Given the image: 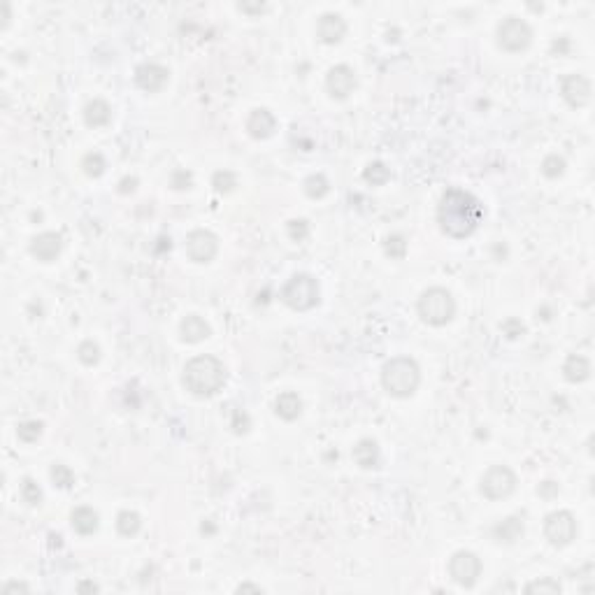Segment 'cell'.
<instances>
[{
  "label": "cell",
  "mask_w": 595,
  "mask_h": 595,
  "mask_svg": "<svg viewBox=\"0 0 595 595\" xmlns=\"http://www.w3.org/2000/svg\"><path fill=\"white\" fill-rule=\"evenodd\" d=\"M437 221L442 233L454 240L470 238L484 221V205L463 188H449L440 200Z\"/></svg>",
  "instance_id": "6da1fadb"
},
{
  "label": "cell",
  "mask_w": 595,
  "mask_h": 595,
  "mask_svg": "<svg viewBox=\"0 0 595 595\" xmlns=\"http://www.w3.org/2000/svg\"><path fill=\"white\" fill-rule=\"evenodd\" d=\"M181 384L186 386L198 398H210V395L219 393L226 384V368L217 356L203 354L196 356L184 365V375H181Z\"/></svg>",
  "instance_id": "7a4b0ae2"
},
{
  "label": "cell",
  "mask_w": 595,
  "mask_h": 595,
  "mask_svg": "<svg viewBox=\"0 0 595 595\" xmlns=\"http://www.w3.org/2000/svg\"><path fill=\"white\" fill-rule=\"evenodd\" d=\"M418 384H421V370H418L414 358L395 356L381 368V386L393 398H409L418 388Z\"/></svg>",
  "instance_id": "3957f363"
},
{
  "label": "cell",
  "mask_w": 595,
  "mask_h": 595,
  "mask_svg": "<svg viewBox=\"0 0 595 595\" xmlns=\"http://www.w3.org/2000/svg\"><path fill=\"white\" fill-rule=\"evenodd\" d=\"M416 312H418V316H421L423 324L440 328V326H447L454 319L456 300L447 288L433 286V288H426V291L421 293V298H418Z\"/></svg>",
  "instance_id": "277c9868"
},
{
  "label": "cell",
  "mask_w": 595,
  "mask_h": 595,
  "mask_svg": "<svg viewBox=\"0 0 595 595\" xmlns=\"http://www.w3.org/2000/svg\"><path fill=\"white\" fill-rule=\"evenodd\" d=\"M281 302L295 312H307L319 305V281L312 274H293L279 291Z\"/></svg>",
  "instance_id": "5b68a950"
},
{
  "label": "cell",
  "mask_w": 595,
  "mask_h": 595,
  "mask_svg": "<svg viewBox=\"0 0 595 595\" xmlns=\"http://www.w3.org/2000/svg\"><path fill=\"white\" fill-rule=\"evenodd\" d=\"M479 491L488 500H505L516 491V475L507 465H493L484 472Z\"/></svg>",
  "instance_id": "8992f818"
},
{
  "label": "cell",
  "mask_w": 595,
  "mask_h": 595,
  "mask_svg": "<svg viewBox=\"0 0 595 595\" xmlns=\"http://www.w3.org/2000/svg\"><path fill=\"white\" fill-rule=\"evenodd\" d=\"M532 42V28L528 21L518 17H507L498 26V44L505 51H523Z\"/></svg>",
  "instance_id": "52a82bcc"
},
{
  "label": "cell",
  "mask_w": 595,
  "mask_h": 595,
  "mask_svg": "<svg viewBox=\"0 0 595 595\" xmlns=\"http://www.w3.org/2000/svg\"><path fill=\"white\" fill-rule=\"evenodd\" d=\"M449 575L463 589H472L482 577V561L472 551H456L449 558Z\"/></svg>",
  "instance_id": "ba28073f"
},
{
  "label": "cell",
  "mask_w": 595,
  "mask_h": 595,
  "mask_svg": "<svg viewBox=\"0 0 595 595\" xmlns=\"http://www.w3.org/2000/svg\"><path fill=\"white\" fill-rule=\"evenodd\" d=\"M544 535L554 546H568L577 537V521L565 509L551 512L544 518Z\"/></svg>",
  "instance_id": "9c48e42d"
},
{
  "label": "cell",
  "mask_w": 595,
  "mask_h": 595,
  "mask_svg": "<svg viewBox=\"0 0 595 595\" xmlns=\"http://www.w3.org/2000/svg\"><path fill=\"white\" fill-rule=\"evenodd\" d=\"M219 251V238L212 231L198 228V231L188 233L186 238V256L193 263H210L215 261Z\"/></svg>",
  "instance_id": "30bf717a"
},
{
  "label": "cell",
  "mask_w": 595,
  "mask_h": 595,
  "mask_svg": "<svg viewBox=\"0 0 595 595\" xmlns=\"http://www.w3.org/2000/svg\"><path fill=\"white\" fill-rule=\"evenodd\" d=\"M326 89L335 101H347L356 89V72L349 65H335L326 75Z\"/></svg>",
  "instance_id": "8fae6325"
},
{
  "label": "cell",
  "mask_w": 595,
  "mask_h": 595,
  "mask_svg": "<svg viewBox=\"0 0 595 595\" xmlns=\"http://www.w3.org/2000/svg\"><path fill=\"white\" fill-rule=\"evenodd\" d=\"M561 94L570 108H584L591 101V82L584 75H568L561 84Z\"/></svg>",
  "instance_id": "7c38bea8"
},
{
  "label": "cell",
  "mask_w": 595,
  "mask_h": 595,
  "mask_svg": "<svg viewBox=\"0 0 595 595\" xmlns=\"http://www.w3.org/2000/svg\"><path fill=\"white\" fill-rule=\"evenodd\" d=\"M167 77H170L167 68L158 63H142L135 68V84L147 94H158L167 84Z\"/></svg>",
  "instance_id": "4fadbf2b"
},
{
  "label": "cell",
  "mask_w": 595,
  "mask_h": 595,
  "mask_svg": "<svg viewBox=\"0 0 595 595\" xmlns=\"http://www.w3.org/2000/svg\"><path fill=\"white\" fill-rule=\"evenodd\" d=\"M316 35L324 44H338L347 35V21L338 12H326L316 21Z\"/></svg>",
  "instance_id": "5bb4252c"
},
{
  "label": "cell",
  "mask_w": 595,
  "mask_h": 595,
  "mask_svg": "<svg viewBox=\"0 0 595 595\" xmlns=\"http://www.w3.org/2000/svg\"><path fill=\"white\" fill-rule=\"evenodd\" d=\"M60 249H63V238L58 233H40L30 240V254L42 263L56 261Z\"/></svg>",
  "instance_id": "9a60e30c"
},
{
  "label": "cell",
  "mask_w": 595,
  "mask_h": 595,
  "mask_svg": "<svg viewBox=\"0 0 595 595\" xmlns=\"http://www.w3.org/2000/svg\"><path fill=\"white\" fill-rule=\"evenodd\" d=\"M274 128H277V119H274V114L270 110L258 108L249 114L247 131L254 140H268V137L274 133Z\"/></svg>",
  "instance_id": "2e32d148"
},
{
  "label": "cell",
  "mask_w": 595,
  "mask_h": 595,
  "mask_svg": "<svg viewBox=\"0 0 595 595\" xmlns=\"http://www.w3.org/2000/svg\"><path fill=\"white\" fill-rule=\"evenodd\" d=\"M354 461L358 468H363V470H377L379 468V463H381V452H379V444L375 440H370V437H365L361 440L358 444L354 447Z\"/></svg>",
  "instance_id": "e0dca14e"
},
{
  "label": "cell",
  "mask_w": 595,
  "mask_h": 595,
  "mask_svg": "<svg viewBox=\"0 0 595 595\" xmlns=\"http://www.w3.org/2000/svg\"><path fill=\"white\" fill-rule=\"evenodd\" d=\"M179 333H181V340L188 342V345H198V342H203V340L210 338L212 328H210V324L205 321L203 316L188 314L184 321L179 324Z\"/></svg>",
  "instance_id": "ac0fdd59"
},
{
  "label": "cell",
  "mask_w": 595,
  "mask_h": 595,
  "mask_svg": "<svg viewBox=\"0 0 595 595\" xmlns=\"http://www.w3.org/2000/svg\"><path fill=\"white\" fill-rule=\"evenodd\" d=\"M274 414L284 421H295L298 416L302 414V400L300 395L293 391H284L274 398Z\"/></svg>",
  "instance_id": "d6986e66"
},
{
  "label": "cell",
  "mask_w": 595,
  "mask_h": 595,
  "mask_svg": "<svg viewBox=\"0 0 595 595\" xmlns=\"http://www.w3.org/2000/svg\"><path fill=\"white\" fill-rule=\"evenodd\" d=\"M563 375L570 381V384H582L591 377V361L586 356L572 354L568 356V361L563 363Z\"/></svg>",
  "instance_id": "ffe728a7"
},
{
  "label": "cell",
  "mask_w": 595,
  "mask_h": 595,
  "mask_svg": "<svg viewBox=\"0 0 595 595\" xmlns=\"http://www.w3.org/2000/svg\"><path fill=\"white\" fill-rule=\"evenodd\" d=\"M110 119H112V108L103 101V98H94V101H89L87 108H84V121H87V126L91 128L108 126Z\"/></svg>",
  "instance_id": "44dd1931"
},
{
  "label": "cell",
  "mask_w": 595,
  "mask_h": 595,
  "mask_svg": "<svg viewBox=\"0 0 595 595\" xmlns=\"http://www.w3.org/2000/svg\"><path fill=\"white\" fill-rule=\"evenodd\" d=\"M70 523L75 532H79V535H94L98 525H101V518L91 507H75L70 514Z\"/></svg>",
  "instance_id": "7402d4cb"
},
{
  "label": "cell",
  "mask_w": 595,
  "mask_h": 595,
  "mask_svg": "<svg viewBox=\"0 0 595 595\" xmlns=\"http://www.w3.org/2000/svg\"><path fill=\"white\" fill-rule=\"evenodd\" d=\"M523 535V521L516 516L505 518L502 523H498L493 528V537L498 542H505V544H514V542Z\"/></svg>",
  "instance_id": "603a6c76"
},
{
  "label": "cell",
  "mask_w": 595,
  "mask_h": 595,
  "mask_svg": "<svg viewBox=\"0 0 595 595\" xmlns=\"http://www.w3.org/2000/svg\"><path fill=\"white\" fill-rule=\"evenodd\" d=\"M140 525H142V518L137 512H131V509H124L119 516H117V530L119 535L124 537H133L140 532Z\"/></svg>",
  "instance_id": "cb8c5ba5"
},
{
  "label": "cell",
  "mask_w": 595,
  "mask_h": 595,
  "mask_svg": "<svg viewBox=\"0 0 595 595\" xmlns=\"http://www.w3.org/2000/svg\"><path fill=\"white\" fill-rule=\"evenodd\" d=\"M305 196L312 198V200H321L324 196H328V191H331V184H328L326 174L316 172V174H309L307 179H305Z\"/></svg>",
  "instance_id": "d4e9b609"
},
{
  "label": "cell",
  "mask_w": 595,
  "mask_h": 595,
  "mask_svg": "<svg viewBox=\"0 0 595 595\" xmlns=\"http://www.w3.org/2000/svg\"><path fill=\"white\" fill-rule=\"evenodd\" d=\"M363 179L372 186H384L388 179H391V170L381 163V161H372L368 167L363 170Z\"/></svg>",
  "instance_id": "484cf974"
},
{
  "label": "cell",
  "mask_w": 595,
  "mask_h": 595,
  "mask_svg": "<svg viewBox=\"0 0 595 595\" xmlns=\"http://www.w3.org/2000/svg\"><path fill=\"white\" fill-rule=\"evenodd\" d=\"M105 167H108V163H105V156L101 151H89V154L82 158V170L87 172L91 179L103 177Z\"/></svg>",
  "instance_id": "4316f807"
},
{
  "label": "cell",
  "mask_w": 595,
  "mask_h": 595,
  "mask_svg": "<svg viewBox=\"0 0 595 595\" xmlns=\"http://www.w3.org/2000/svg\"><path fill=\"white\" fill-rule=\"evenodd\" d=\"M42 428H44V423L42 421H37V418H30V421H21L17 426V435H19V440L21 442H37L40 440V435H42Z\"/></svg>",
  "instance_id": "83f0119b"
},
{
  "label": "cell",
  "mask_w": 595,
  "mask_h": 595,
  "mask_svg": "<svg viewBox=\"0 0 595 595\" xmlns=\"http://www.w3.org/2000/svg\"><path fill=\"white\" fill-rule=\"evenodd\" d=\"M565 172V158L558 154H549L544 161H542V174L546 179H558L561 174Z\"/></svg>",
  "instance_id": "f1b7e54d"
},
{
  "label": "cell",
  "mask_w": 595,
  "mask_h": 595,
  "mask_svg": "<svg viewBox=\"0 0 595 595\" xmlns=\"http://www.w3.org/2000/svg\"><path fill=\"white\" fill-rule=\"evenodd\" d=\"M77 358L84 365L94 368V365H98V361H101V347H98L94 340H84L77 347Z\"/></svg>",
  "instance_id": "f546056e"
},
{
  "label": "cell",
  "mask_w": 595,
  "mask_h": 595,
  "mask_svg": "<svg viewBox=\"0 0 595 595\" xmlns=\"http://www.w3.org/2000/svg\"><path fill=\"white\" fill-rule=\"evenodd\" d=\"M51 482H54V486L58 488H70L75 484V472L68 468V465L63 463H54L51 465Z\"/></svg>",
  "instance_id": "4dcf8cb0"
},
{
  "label": "cell",
  "mask_w": 595,
  "mask_h": 595,
  "mask_svg": "<svg viewBox=\"0 0 595 595\" xmlns=\"http://www.w3.org/2000/svg\"><path fill=\"white\" fill-rule=\"evenodd\" d=\"M212 186L219 193H231V191L238 186V177H235V172L231 170H219L215 172V177H212Z\"/></svg>",
  "instance_id": "1f68e13d"
},
{
  "label": "cell",
  "mask_w": 595,
  "mask_h": 595,
  "mask_svg": "<svg viewBox=\"0 0 595 595\" xmlns=\"http://www.w3.org/2000/svg\"><path fill=\"white\" fill-rule=\"evenodd\" d=\"M21 498H24V502H28L30 507H37L42 502V488L28 477L21 482Z\"/></svg>",
  "instance_id": "d6a6232c"
},
{
  "label": "cell",
  "mask_w": 595,
  "mask_h": 595,
  "mask_svg": "<svg viewBox=\"0 0 595 595\" xmlns=\"http://www.w3.org/2000/svg\"><path fill=\"white\" fill-rule=\"evenodd\" d=\"M525 593H549V595H556L561 593V584L556 582V579H537V582H530L525 586Z\"/></svg>",
  "instance_id": "836d02e7"
},
{
  "label": "cell",
  "mask_w": 595,
  "mask_h": 595,
  "mask_svg": "<svg viewBox=\"0 0 595 595\" xmlns=\"http://www.w3.org/2000/svg\"><path fill=\"white\" fill-rule=\"evenodd\" d=\"M286 233L293 242H302V240H307V235H309V224L305 219H291L286 224Z\"/></svg>",
  "instance_id": "e575fe53"
},
{
  "label": "cell",
  "mask_w": 595,
  "mask_h": 595,
  "mask_svg": "<svg viewBox=\"0 0 595 595\" xmlns=\"http://www.w3.org/2000/svg\"><path fill=\"white\" fill-rule=\"evenodd\" d=\"M386 254L391 258H402L407 254V242L405 238H400V235H391V238L386 240Z\"/></svg>",
  "instance_id": "d590c367"
},
{
  "label": "cell",
  "mask_w": 595,
  "mask_h": 595,
  "mask_svg": "<svg viewBox=\"0 0 595 595\" xmlns=\"http://www.w3.org/2000/svg\"><path fill=\"white\" fill-rule=\"evenodd\" d=\"M249 426H251V421H249V414L244 409H233L231 411V428H233V433H238V435H244L249 430Z\"/></svg>",
  "instance_id": "8d00e7d4"
},
{
  "label": "cell",
  "mask_w": 595,
  "mask_h": 595,
  "mask_svg": "<svg viewBox=\"0 0 595 595\" xmlns=\"http://www.w3.org/2000/svg\"><path fill=\"white\" fill-rule=\"evenodd\" d=\"M170 184H172V188H177V191L191 188V184H193V174H191L188 170H174Z\"/></svg>",
  "instance_id": "74e56055"
},
{
  "label": "cell",
  "mask_w": 595,
  "mask_h": 595,
  "mask_svg": "<svg viewBox=\"0 0 595 595\" xmlns=\"http://www.w3.org/2000/svg\"><path fill=\"white\" fill-rule=\"evenodd\" d=\"M502 333H505L509 340H516L525 333V326L518 321V319H507V321L502 324Z\"/></svg>",
  "instance_id": "f35d334b"
},
{
  "label": "cell",
  "mask_w": 595,
  "mask_h": 595,
  "mask_svg": "<svg viewBox=\"0 0 595 595\" xmlns=\"http://www.w3.org/2000/svg\"><path fill=\"white\" fill-rule=\"evenodd\" d=\"M537 493L542 495V498H554V495H558V484L556 482H542Z\"/></svg>",
  "instance_id": "ab89813d"
},
{
  "label": "cell",
  "mask_w": 595,
  "mask_h": 595,
  "mask_svg": "<svg viewBox=\"0 0 595 595\" xmlns=\"http://www.w3.org/2000/svg\"><path fill=\"white\" fill-rule=\"evenodd\" d=\"M137 188V179L135 177H124L119 181V193H133V191Z\"/></svg>",
  "instance_id": "60d3db41"
},
{
  "label": "cell",
  "mask_w": 595,
  "mask_h": 595,
  "mask_svg": "<svg viewBox=\"0 0 595 595\" xmlns=\"http://www.w3.org/2000/svg\"><path fill=\"white\" fill-rule=\"evenodd\" d=\"M12 591H28V586L26 584H19V582H10V584H5L3 586V593L7 595V593H12Z\"/></svg>",
  "instance_id": "b9f144b4"
},
{
  "label": "cell",
  "mask_w": 595,
  "mask_h": 595,
  "mask_svg": "<svg viewBox=\"0 0 595 595\" xmlns=\"http://www.w3.org/2000/svg\"><path fill=\"white\" fill-rule=\"evenodd\" d=\"M242 12H251V14H261L265 7L263 5H247V3H242V5H238Z\"/></svg>",
  "instance_id": "7bdbcfd3"
},
{
  "label": "cell",
  "mask_w": 595,
  "mask_h": 595,
  "mask_svg": "<svg viewBox=\"0 0 595 595\" xmlns=\"http://www.w3.org/2000/svg\"><path fill=\"white\" fill-rule=\"evenodd\" d=\"M244 591H251V593H261L263 589H261V586H254V584H242V586H238V593H244Z\"/></svg>",
  "instance_id": "ee69618b"
},
{
  "label": "cell",
  "mask_w": 595,
  "mask_h": 595,
  "mask_svg": "<svg viewBox=\"0 0 595 595\" xmlns=\"http://www.w3.org/2000/svg\"><path fill=\"white\" fill-rule=\"evenodd\" d=\"M77 591H94V593H96V591H98V586H96V584H79V586H77Z\"/></svg>",
  "instance_id": "f6af8a7d"
}]
</instances>
